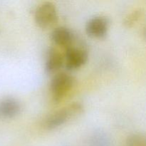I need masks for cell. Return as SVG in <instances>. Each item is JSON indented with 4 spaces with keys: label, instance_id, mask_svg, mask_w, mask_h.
<instances>
[{
    "label": "cell",
    "instance_id": "obj_1",
    "mask_svg": "<svg viewBox=\"0 0 146 146\" xmlns=\"http://www.w3.org/2000/svg\"><path fill=\"white\" fill-rule=\"evenodd\" d=\"M84 112L81 104L74 102L50 113L44 121V126L49 130L56 129L71 120L77 118Z\"/></svg>",
    "mask_w": 146,
    "mask_h": 146
},
{
    "label": "cell",
    "instance_id": "obj_2",
    "mask_svg": "<svg viewBox=\"0 0 146 146\" xmlns=\"http://www.w3.org/2000/svg\"><path fill=\"white\" fill-rule=\"evenodd\" d=\"M74 78L66 72H58L53 76L50 82L52 99L56 104L61 101L72 88Z\"/></svg>",
    "mask_w": 146,
    "mask_h": 146
},
{
    "label": "cell",
    "instance_id": "obj_3",
    "mask_svg": "<svg viewBox=\"0 0 146 146\" xmlns=\"http://www.w3.org/2000/svg\"><path fill=\"white\" fill-rule=\"evenodd\" d=\"M35 22L40 28L52 27L58 21V16L56 7L51 1H45L37 7L34 14Z\"/></svg>",
    "mask_w": 146,
    "mask_h": 146
},
{
    "label": "cell",
    "instance_id": "obj_4",
    "mask_svg": "<svg viewBox=\"0 0 146 146\" xmlns=\"http://www.w3.org/2000/svg\"><path fill=\"white\" fill-rule=\"evenodd\" d=\"M65 66L68 71L78 69L87 62L88 52L85 49L72 46L66 47L64 57Z\"/></svg>",
    "mask_w": 146,
    "mask_h": 146
},
{
    "label": "cell",
    "instance_id": "obj_5",
    "mask_svg": "<svg viewBox=\"0 0 146 146\" xmlns=\"http://www.w3.org/2000/svg\"><path fill=\"white\" fill-rule=\"evenodd\" d=\"M110 21L104 16L91 17L86 24V31L88 36L94 38H104L108 33Z\"/></svg>",
    "mask_w": 146,
    "mask_h": 146
},
{
    "label": "cell",
    "instance_id": "obj_6",
    "mask_svg": "<svg viewBox=\"0 0 146 146\" xmlns=\"http://www.w3.org/2000/svg\"><path fill=\"white\" fill-rule=\"evenodd\" d=\"M21 109V103L17 98L8 96L0 99V118L4 119L14 118L19 114Z\"/></svg>",
    "mask_w": 146,
    "mask_h": 146
},
{
    "label": "cell",
    "instance_id": "obj_7",
    "mask_svg": "<svg viewBox=\"0 0 146 146\" xmlns=\"http://www.w3.org/2000/svg\"><path fill=\"white\" fill-rule=\"evenodd\" d=\"M64 63V58L62 54L54 47L48 48L46 54L45 71L47 74H56L62 67Z\"/></svg>",
    "mask_w": 146,
    "mask_h": 146
},
{
    "label": "cell",
    "instance_id": "obj_8",
    "mask_svg": "<svg viewBox=\"0 0 146 146\" xmlns=\"http://www.w3.org/2000/svg\"><path fill=\"white\" fill-rule=\"evenodd\" d=\"M51 38L56 44L62 46H70L74 38L73 31L69 28L60 26L54 28L51 34Z\"/></svg>",
    "mask_w": 146,
    "mask_h": 146
},
{
    "label": "cell",
    "instance_id": "obj_9",
    "mask_svg": "<svg viewBox=\"0 0 146 146\" xmlns=\"http://www.w3.org/2000/svg\"><path fill=\"white\" fill-rule=\"evenodd\" d=\"M124 146H146L145 135L141 133L131 134L127 137Z\"/></svg>",
    "mask_w": 146,
    "mask_h": 146
},
{
    "label": "cell",
    "instance_id": "obj_10",
    "mask_svg": "<svg viewBox=\"0 0 146 146\" xmlns=\"http://www.w3.org/2000/svg\"><path fill=\"white\" fill-rule=\"evenodd\" d=\"M143 13V11L141 9L135 10L125 17L124 20V24L128 27H132L136 21H138L140 17H142Z\"/></svg>",
    "mask_w": 146,
    "mask_h": 146
}]
</instances>
